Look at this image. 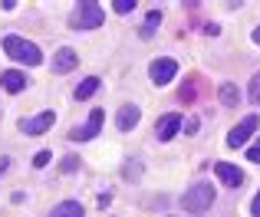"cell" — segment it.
Returning <instances> with one entry per match:
<instances>
[{
	"label": "cell",
	"mask_w": 260,
	"mask_h": 217,
	"mask_svg": "<svg viewBox=\"0 0 260 217\" xmlns=\"http://www.w3.org/2000/svg\"><path fill=\"white\" fill-rule=\"evenodd\" d=\"M214 198H217V194H214V185L198 181V185H191L188 191H184L181 204H184V211H191V214H204V211H211Z\"/></svg>",
	"instance_id": "1"
},
{
	"label": "cell",
	"mask_w": 260,
	"mask_h": 217,
	"mask_svg": "<svg viewBox=\"0 0 260 217\" xmlns=\"http://www.w3.org/2000/svg\"><path fill=\"white\" fill-rule=\"evenodd\" d=\"M4 50H7V56H13L17 63H26V66H40L43 63V53L37 50V43H26L23 37H4Z\"/></svg>",
	"instance_id": "2"
},
{
	"label": "cell",
	"mask_w": 260,
	"mask_h": 217,
	"mask_svg": "<svg viewBox=\"0 0 260 217\" xmlns=\"http://www.w3.org/2000/svg\"><path fill=\"white\" fill-rule=\"evenodd\" d=\"M102 20H106L102 7H99V4H92V0H83V4L73 10L70 26H73V30H95V26H102Z\"/></svg>",
	"instance_id": "3"
},
{
	"label": "cell",
	"mask_w": 260,
	"mask_h": 217,
	"mask_svg": "<svg viewBox=\"0 0 260 217\" xmlns=\"http://www.w3.org/2000/svg\"><path fill=\"white\" fill-rule=\"evenodd\" d=\"M102 119H106V112H102V108H92V112H89V119H86V125H83V128H73L70 138H73V141H89V138H95V135L102 132Z\"/></svg>",
	"instance_id": "4"
},
{
	"label": "cell",
	"mask_w": 260,
	"mask_h": 217,
	"mask_svg": "<svg viewBox=\"0 0 260 217\" xmlns=\"http://www.w3.org/2000/svg\"><path fill=\"white\" fill-rule=\"evenodd\" d=\"M175 73H178V63H175L172 56H161V59H155V63H152L148 76H152L155 86H168V83L175 79Z\"/></svg>",
	"instance_id": "5"
},
{
	"label": "cell",
	"mask_w": 260,
	"mask_h": 217,
	"mask_svg": "<svg viewBox=\"0 0 260 217\" xmlns=\"http://www.w3.org/2000/svg\"><path fill=\"white\" fill-rule=\"evenodd\" d=\"M257 122H260L257 115H247V119H244L237 128H231V132H228V145H231V148H241L244 141H247L250 135L257 132Z\"/></svg>",
	"instance_id": "6"
},
{
	"label": "cell",
	"mask_w": 260,
	"mask_h": 217,
	"mask_svg": "<svg viewBox=\"0 0 260 217\" xmlns=\"http://www.w3.org/2000/svg\"><path fill=\"white\" fill-rule=\"evenodd\" d=\"M214 174L221 178V185H228V188H241L244 185V171L237 165H231V161H217Z\"/></svg>",
	"instance_id": "7"
},
{
	"label": "cell",
	"mask_w": 260,
	"mask_h": 217,
	"mask_svg": "<svg viewBox=\"0 0 260 217\" xmlns=\"http://www.w3.org/2000/svg\"><path fill=\"white\" fill-rule=\"evenodd\" d=\"M79 66V56H76V50H70V46H63V50H56L53 53V73H73Z\"/></svg>",
	"instance_id": "8"
},
{
	"label": "cell",
	"mask_w": 260,
	"mask_h": 217,
	"mask_svg": "<svg viewBox=\"0 0 260 217\" xmlns=\"http://www.w3.org/2000/svg\"><path fill=\"white\" fill-rule=\"evenodd\" d=\"M178 128H181V115L178 112H168L158 119V128H155V135H158V141H172L178 135Z\"/></svg>",
	"instance_id": "9"
},
{
	"label": "cell",
	"mask_w": 260,
	"mask_h": 217,
	"mask_svg": "<svg viewBox=\"0 0 260 217\" xmlns=\"http://www.w3.org/2000/svg\"><path fill=\"white\" fill-rule=\"evenodd\" d=\"M53 122H56V115H53V112H40L37 119H26L23 125H20V132H23V135H43V132H50Z\"/></svg>",
	"instance_id": "10"
},
{
	"label": "cell",
	"mask_w": 260,
	"mask_h": 217,
	"mask_svg": "<svg viewBox=\"0 0 260 217\" xmlns=\"http://www.w3.org/2000/svg\"><path fill=\"white\" fill-rule=\"evenodd\" d=\"M139 105H132V102H125L119 108V115H115V125H119V132H128V128H135L139 125Z\"/></svg>",
	"instance_id": "11"
},
{
	"label": "cell",
	"mask_w": 260,
	"mask_h": 217,
	"mask_svg": "<svg viewBox=\"0 0 260 217\" xmlns=\"http://www.w3.org/2000/svg\"><path fill=\"white\" fill-rule=\"evenodd\" d=\"M0 86H4L7 92H20V89L26 86V76H23L20 69H7L4 76H0Z\"/></svg>",
	"instance_id": "12"
},
{
	"label": "cell",
	"mask_w": 260,
	"mask_h": 217,
	"mask_svg": "<svg viewBox=\"0 0 260 217\" xmlns=\"http://www.w3.org/2000/svg\"><path fill=\"white\" fill-rule=\"evenodd\" d=\"M99 76H89V79H83V83H79L76 86V92H73V96H76L79 99V102H86V99H92L95 96V92H99Z\"/></svg>",
	"instance_id": "13"
},
{
	"label": "cell",
	"mask_w": 260,
	"mask_h": 217,
	"mask_svg": "<svg viewBox=\"0 0 260 217\" xmlns=\"http://www.w3.org/2000/svg\"><path fill=\"white\" fill-rule=\"evenodd\" d=\"M50 217H83V204L79 201H63V204L53 207Z\"/></svg>",
	"instance_id": "14"
},
{
	"label": "cell",
	"mask_w": 260,
	"mask_h": 217,
	"mask_svg": "<svg viewBox=\"0 0 260 217\" xmlns=\"http://www.w3.org/2000/svg\"><path fill=\"white\" fill-rule=\"evenodd\" d=\"M158 26H161V10H152V13H148V20H145V26L139 30V33H142V40H148L155 30H158Z\"/></svg>",
	"instance_id": "15"
},
{
	"label": "cell",
	"mask_w": 260,
	"mask_h": 217,
	"mask_svg": "<svg viewBox=\"0 0 260 217\" xmlns=\"http://www.w3.org/2000/svg\"><path fill=\"white\" fill-rule=\"evenodd\" d=\"M221 102L224 105H237V102H241V92H237L234 83H224L221 86Z\"/></svg>",
	"instance_id": "16"
},
{
	"label": "cell",
	"mask_w": 260,
	"mask_h": 217,
	"mask_svg": "<svg viewBox=\"0 0 260 217\" xmlns=\"http://www.w3.org/2000/svg\"><path fill=\"white\" fill-rule=\"evenodd\" d=\"M247 96H250V102L254 105H260V73L254 79H250V86H247Z\"/></svg>",
	"instance_id": "17"
},
{
	"label": "cell",
	"mask_w": 260,
	"mask_h": 217,
	"mask_svg": "<svg viewBox=\"0 0 260 217\" xmlns=\"http://www.w3.org/2000/svg\"><path fill=\"white\" fill-rule=\"evenodd\" d=\"M115 13H132L135 10V0H115Z\"/></svg>",
	"instance_id": "18"
},
{
	"label": "cell",
	"mask_w": 260,
	"mask_h": 217,
	"mask_svg": "<svg viewBox=\"0 0 260 217\" xmlns=\"http://www.w3.org/2000/svg\"><path fill=\"white\" fill-rule=\"evenodd\" d=\"M247 158L254 161V165H260V135H257V138H254V145L247 148Z\"/></svg>",
	"instance_id": "19"
},
{
	"label": "cell",
	"mask_w": 260,
	"mask_h": 217,
	"mask_svg": "<svg viewBox=\"0 0 260 217\" xmlns=\"http://www.w3.org/2000/svg\"><path fill=\"white\" fill-rule=\"evenodd\" d=\"M178 99H181V102H194V89H191V86H181Z\"/></svg>",
	"instance_id": "20"
},
{
	"label": "cell",
	"mask_w": 260,
	"mask_h": 217,
	"mask_svg": "<svg viewBox=\"0 0 260 217\" xmlns=\"http://www.w3.org/2000/svg\"><path fill=\"white\" fill-rule=\"evenodd\" d=\"M50 165V152H40L37 158H33V168H46Z\"/></svg>",
	"instance_id": "21"
},
{
	"label": "cell",
	"mask_w": 260,
	"mask_h": 217,
	"mask_svg": "<svg viewBox=\"0 0 260 217\" xmlns=\"http://www.w3.org/2000/svg\"><path fill=\"white\" fill-rule=\"evenodd\" d=\"M181 125H184V122H181ZM184 132H188V135H194V132H198V119H188V125H184Z\"/></svg>",
	"instance_id": "22"
},
{
	"label": "cell",
	"mask_w": 260,
	"mask_h": 217,
	"mask_svg": "<svg viewBox=\"0 0 260 217\" xmlns=\"http://www.w3.org/2000/svg\"><path fill=\"white\" fill-rule=\"evenodd\" d=\"M109 204H112V194H99V207H102V211H106Z\"/></svg>",
	"instance_id": "23"
},
{
	"label": "cell",
	"mask_w": 260,
	"mask_h": 217,
	"mask_svg": "<svg viewBox=\"0 0 260 217\" xmlns=\"http://www.w3.org/2000/svg\"><path fill=\"white\" fill-rule=\"evenodd\" d=\"M250 214L260 217V191H257V198H254V204H250Z\"/></svg>",
	"instance_id": "24"
},
{
	"label": "cell",
	"mask_w": 260,
	"mask_h": 217,
	"mask_svg": "<svg viewBox=\"0 0 260 217\" xmlns=\"http://www.w3.org/2000/svg\"><path fill=\"white\" fill-rule=\"evenodd\" d=\"M76 165H79L76 158H66V161H63V171H73V168H76Z\"/></svg>",
	"instance_id": "25"
},
{
	"label": "cell",
	"mask_w": 260,
	"mask_h": 217,
	"mask_svg": "<svg viewBox=\"0 0 260 217\" xmlns=\"http://www.w3.org/2000/svg\"><path fill=\"white\" fill-rule=\"evenodd\" d=\"M7 168H10V158H0V174H4Z\"/></svg>",
	"instance_id": "26"
},
{
	"label": "cell",
	"mask_w": 260,
	"mask_h": 217,
	"mask_svg": "<svg viewBox=\"0 0 260 217\" xmlns=\"http://www.w3.org/2000/svg\"><path fill=\"white\" fill-rule=\"evenodd\" d=\"M254 43L260 46V26H257V30H254Z\"/></svg>",
	"instance_id": "27"
}]
</instances>
